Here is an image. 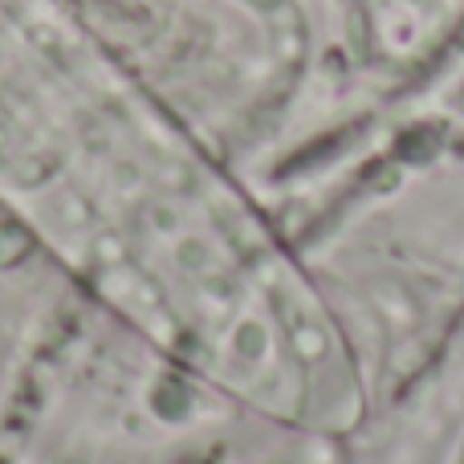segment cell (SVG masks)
Masks as SVG:
<instances>
[{
	"mask_svg": "<svg viewBox=\"0 0 464 464\" xmlns=\"http://www.w3.org/2000/svg\"><path fill=\"white\" fill-rule=\"evenodd\" d=\"M49 371H53V359L41 346L16 371L8 400L0 408V464H24V457H29V444L37 436L41 411H45Z\"/></svg>",
	"mask_w": 464,
	"mask_h": 464,
	"instance_id": "obj_1",
	"label": "cell"
},
{
	"mask_svg": "<svg viewBox=\"0 0 464 464\" xmlns=\"http://www.w3.org/2000/svg\"><path fill=\"white\" fill-rule=\"evenodd\" d=\"M449 464H464V432H460V444H457V452H452Z\"/></svg>",
	"mask_w": 464,
	"mask_h": 464,
	"instance_id": "obj_2",
	"label": "cell"
}]
</instances>
